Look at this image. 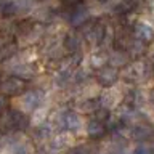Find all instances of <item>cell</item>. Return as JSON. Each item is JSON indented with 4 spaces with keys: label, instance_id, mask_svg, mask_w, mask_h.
I'll return each mask as SVG.
<instances>
[{
    "label": "cell",
    "instance_id": "obj_1",
    "mask_svg": "<svg viewBox=\"0 0 154 154\" xmlns=\"http://www.w3.org/2000/svg\"><path fill=\"white\" fill-rule=\"evenodd\" d=\"M0 88L7 95H18L24 90V82L23 79H18V77H8L5 82L0 84Z\"/></svg>",
    "mask_w": 154,
    "mask_h": 154
},
{
    "label": "cell",
    "instance_id": "obj_2",
    "mask_svg": "<svg viewBox=\"0 0 154 154\" xmlns=\"http://www.w3.org/2000/svg\"><path fill=\"white\" fill-rule=\"evenodd\" d=\"M58 125H60V128H64V130H79L80 119H79V116H77V114L67 112V114H64V116H61V117H60Z\"/></svg>",
    "mask_w": 154,
    "mask_h": 154
},
{
    "label": "cell",
    "instance_id": "obj_3",
    "mask_svg": "<svg viewBox=\"0 0 154 154\" xmlns=\"http://www.w3.org/2000/svg\"><path fill=\"white\" fill-rule=\"evenodd\" d=\"M42 101V93L38 91H27L26 95L23 96V106L26 111H32L35 109Z\"/></svg>",
    "mask_w": 154,
    "mask_h": 154
},
{
    "label": "cell",
    "instance_id": "obj_4",
    "mask_svg": "<svg viewBox=\"0 0 154 154\" xmlns=\"http://www.w3.org/2000/svg\"><path fill=\"white\" fill-rule=\"evenodd\" d=\"M98 79L103 85H112L116 80H117V71L114 69V67H104V69L100 71L98 74Z\"/></svg>",
    "mask_w": 154,
    "mask_h": 154
},
{
    "label": "cell",
    "instance_id": "obj_5",
    "mask_svg": "<svg viewBox=\"0 0 154 154\" xmlns=\"http://www.w3.org/2000/svg\"><path fill=\"white\" fill-rule=\"evenodd\" d=\"M103 133H104V127H103V124H101V120L95 119V120H91V122L88 124V135H90V138H100Z\"/></svg>",
    "mask_w": 154,
    "mask_h": 154
},
{
    "label": "cell",
    "instance_id": "obj_6",
    "mask_svg": "<svg viewBox=\"0 0 154 154\" xmlns=\"http://www.w3.org/2000/svg\"><path fill=\"white\" fill-rule=\"evenodd\" d=\"M64 43H66V48L69 51H77L80 48V43H82V40H80V37L79 35H75V34H69V35L66 37V40H64Z\"/></svg>",
    "mask_w": 154,
    "mask_h": 154
},
{
    "label": "cell",
    "instance_id": "obj_7",
    "mask_svg": "<svg viewBox=\"0 0 154 154\" xmlns=\"http://www.w3.org/2000/svg\"><path fill=\"white\" fill-rule=\"evenodd\" d=\"M137 35L140 38H143V40H151L152 35H154V31L151 26H148V24H138L137 26Z\"/></svg>",
    "mask_w": 154,
    "mask_h": 154
},
{
    "label": "cell",
    "instance_id": "obj_8",
    "mask_svg": "<svg viewBox=\"0 0 154 154\" xmlns=\"http://www.w3.org/2000/svg\"><path fill=\"white\" fill-rule=\"evenodd\" d=\"M51 146L55 148V149H61V148H64V146H66V138H63V137L56 138L55 141H51Z\"/></svg>",
    "mask_w": 154,
    "mask_h": 154
},
{
    "label": "cell",
    "instance_id": "obj_9",
    "mask_svg": "<svg viewBox=\"0 0 154 154\" xmlns=\"http://www.w3.org/2000/svg\"><path fill=\"white\" fill-rule=\"evenodd\" d=\"M69 154H88V148H87V146H79V148H74L72 151H69Z\"/></svg>",
    "mask_w": 154,
    "mask_h": 154
},
{
    "label": "cell",
    "instance_id": "obj_10",
    "mask_svg": "<svg viewBox=\"0 0 154 154\" xmlns=\"http://www.w3.org/2000/svg\"><path fill=\"white\" fill-rule=\"evenodd\" d=\"M135 154H149V149H148V146L141 144V146H138L135 149Z\"/></svg>",
    "mask_w": 154,
    "mask_h": 154
},
{
    "label": "cell",
    "instance_id": "obj_11",
    "mask_svg": "<svg viewBox=\"0 0 154 154\" xmlns=\"http://www.w3.org/2000/svg\"><path fill=\"white\" fill-rule=\"evenodd\" d=\"M5 106H7V100H5L3 96H0V112L5 109Z\"/></svg>",
    "mask_w": 154,
    "mask_h": 154
}]
</instances>
